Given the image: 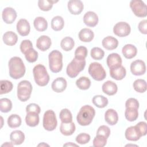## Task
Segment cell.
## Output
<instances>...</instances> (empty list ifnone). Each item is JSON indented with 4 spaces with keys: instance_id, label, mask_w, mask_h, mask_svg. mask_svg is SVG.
I'll use <instances>...</instances> for the list:
<instances>
[{
    "instance_id": "9c48e42d",
    "label": "cell",
    "mask_w": 147,
    "mask_h": 147,
    "mask_svg": "<svg viewBox=\"0 0 147 147\" xmlns=\"http://www.w3.org/2000/svg\"><path fill=\"white\" fill-rule=\"evenodd\" d=\"M130 7L134 14L138 17H145L147 16L146 4L141 0H132L130 2Z\"/></svg>"
},
{
    "instance_id": "ba28073f",
    "label": "cell",
    "mask_w": 147,
    "mask_h": 147,
    "mask_svg": "<svg viewBox=\"0 0 147 147\" xmlns=\"http://www.w3.org/2000/svg\"><path fill=\"white\" fill-rule=\"evenodd\" d=\"M42 125L47 131L54 130L57 125V121L55 113L52 110H47L44 114Z\"/></svg>"
},
{
    "instance_id": "4316f807",
    "label": "cell",
    "mask_w": 147,
    "mask_h": 147,
    "mask_svg": "<svg viewBox=\"0 0 147 147\" xmlns=\"http://www.w3.org/2000/svg\"><path fill=\"white\" fill-rule=\"evenodd\" d=\"M10 139L14 145H21L25 140V134L21 130H14L10 133Z\"/></svg>"
},
{
    "instance_id": "ee69618b",
    "label": "cell",
    "mask_w": 147,
    "mask_h": 147,
    "mask_svg": "<svg viewBox=\"0 0 147 147\" xmlns=\"http://www.w3.org/2000/svg\"><path fill=\"white\" fill-rule=\"evenodd\" d=\"M25 57L26 60L29 63H34L38 59V52L33 49V48L30 49L25 53Z\"/></svg>"
},
{
    "instance_id": "9a60e30c",
    "label": "cell",
    "mask_w": 147,
    "mask_h": 147,
    "mask_svg": "<svg viewBox=\"0 0 147 147\" xmlns=\"http://www.w3.org/2000/svg\"><path fill=\"white\" fill-rule=\"evenodd\" d=\"M98 16L94 11H89L85 13L83 17V22L89 27H94L98 23Z\"/></svg>"
},
{
    "instance_id": "f907efd6",
    "label": "cell",
    "mask_w": 147,
    "mask_h": 147,
    "mask_svg": "<svg viewBox=\"0 0 147 147\" xmlns=\"http://www.w3.org/2000/svg\"><path fill=\"white\" fill-rule=\"evenodd\" d=\"M125 107L126 108H136L138 109L139 108V102L137 99L130 98L127 99L125 103Z\"/></svg>"
},
{
    "instance_id": "60d3db41",
    "label": "cell",
    "mask_w": 147,
    "mask_h": 147,
    "mask_svg": "<svg viewBox=\"0 0 147 147\" xmlns=\"http://www.w3.org/2000/svg\"><path fill=\"white\" fill-rule=\"evenodd\" d=\"M1 92L0 94H5L10 92L13 87V83L7 80H1L0 81Z\"/></svg>"
},
{
    "instance_id": "277c9868",
    "label": "cell",
    "mask_w": 147,
    "mask_h": 147,
    "mask_svg": "<svg viewBox=\"0 0 147 147\" xmlns=\"http://www.w3.org/2000/svg\"><path fill=\"white\" fill-rule=\"evenodd\" d=\"M49 67L53 73L60 72L63 68V55L58 50L51 51L48 55Z\"/></svg>"
},
{
    "instance_id": "6da1fadb",
    "label": "cell",
    "mask_w": 147,
    "mask_h": 147,
    "mask_svg": "<svg viewBox=\"0 0 147 147\" xmlns=\"http://www.w3.org/2000/svg\"><path fill=\"white\" fill-rule=\"evenodd\" d=\"M10 76L14 79L23 77L25 74L26 68L22 60L17 56L11 57L8 63Z\"/></svg>"
},
{
    "instance_id": "b9f144b4",
    "label": "cell",
    "mask_w": 147,
    "mask_h": 147,
    "mask_svg": "<svg viewBox=\"0 0 147 147\" xmlns=\"http://www.w3.org/2000/svg\"><path fill=\"white\" fill-rule=\"evenodd\" d=\"M88 51L86 47L84 46L78 47L75 51V58L78 60H85L87 56Z\"/></svg>"
},
{
    "instance_id": "5bb4252c",
    "label": "cell",
    "mask_w": 147,
    "mask_h": 147,
    "mask_svg": "<svg viewBox=\"0 0 147 147\" xmlns=\"http://www.w3.org/2000/svg\"><path fill=\"white\" fill-rule=\"evenodd\" d=\"M16 28L18 33L21 36H26L30 33V26L26 19H20L17 23Z\"/></svg>"
},
{
    "instance_id": "f1b7e54d",
    "label": "cell",
    "mask_w": 147,
    "mask_h": 147,
    "mask_svg": "<svg viewBox=\"0 0 147 147\" xmlns=\"http://www.w3.org/2000/svg\"><path fill=\"white\" fill-rule=\"evenodd\" d=\"M40 118L38 114L35 112H28L25 117V122L30 127H35L39 123Z\"/></svg>"
},
{
    "instance_id": "1f68e13d",
    "label": "cell",
    "mask_w": 147,
    "mask_h": 147,
    "mask_svg": "<svg viewBox=\"0 0 147 147\" xmlns=\"http://www.w3.org/2000/svg\"><path fill=\"white\" fill-rule=\"evenodd\" d=\"M92 102L93 104L98 108H104L109 103L107 98L101 95L94 96L92 99Z\"/></svg>"
},
{
    "instance_id": "7dc6e473",
    "label": "cell",
    "mask_w": 147,
    "mask_h": 147,
    "mask_svg": "<svg viewBox=\"0 0 147 147\" xmlns=\"http://www.w3.org/2000/svg\"><path fill=\"white\" fill-rule=\"evenodd\" d=\"M110 128L106 125H102L99 126L96 131V135H101L108 138L110 134Z\"/></svg>"
},
{
    "instance_id": "ab89813d",
    "label": "cell",
    "mask_w": 147,
    "mask_h": 147,
    "mask_svg": "<svg viewBox=\"0 0 147 147\" xmlns=\"http://www.w3.org/2000/svg\"><path fill=\"white\" fill-rule=\"evenodd\" d=\"M59 118L61 122L64 123L71 122L72 121V113L68 109H63L60 111Z\"/></svg>"
},
{
    "instance_id": "7402d4cb",
    "label": "cell",
    "mask_w": 147,
    "mask_h": 147,
    "mask_svg": "<svg viewBox=\"0 0 147 147\" xmlns=\"http://www.w3.org/2000/svg\"><path fill=\"white\" fill-rule=\"evenodd\" d=\"M102 89L105 94L111 96L117 93L118 87L116 83H115L114 82L107 80L103 84Z\"/></svg>"
},
{
    "instance_id": "d4e9b609",
    "label": "cell",
    "mask_w": 147,
    "mask_h": 147,
    "mask_svg": "<svg viewBox=\"0 0 147 147\" xmlns=\"http://www.w3.org/2000/svg\"><path fill=\"white\" fill-rule=\"evenodd\" d=\"M78 37L80 41L84 42H89L93 40L94 33L90 29L83 28L79 32Z\"/></svg>"
},
{
    "instance_id": "9f6ffc18",
    "label": "cell",
    "mask_w": 147,
    "mask_h": 147,
    "mask_svg": "<svg viewBox=\"0 0 147 147\" xmlns=\"http://www.w3.org/2000/svg\"><path fill=\"white\" fill-rule=\"evenodd\" d=\"M37 146H49V145L48 144H46V143H45V142H41V143L39 144Z\"/></svg>"
},
{
    "instance_id": "8fae6325",
    "label": "cell",
    "mask_w": 147,
    "mask_h": 147,
    "mask_svg": "<svg viewBox=\"0 0 147 147\" xmlns=\"http://www.w3.org/2000/svg\"><path fill=\"white\" fill-rule=\"evenodd\" d=\"M130 71L133 75L136 76L144 75L146 72L145 62L141 60L133 61L130 64Z\"/></svg>"
},
{
    "instance_id": "816d5d0a",
    "label": "cell",
    "mask_w": 147,
    "mask_h": 147,
    "mask_svg": "<svg viewBox=\"0 0 147 147\" xmlns=\"http://www.w3.org/2000/svg\"><path fill=\"white\" fill-rule=\"evenodd\" d=\"M41 109L40 106L36 103H30L26 107V112H35L37 114H40Z\"/></svg>"
},
{
    "instance_id": "6f0895ef",
    "label": "cell",
    "mask_w": 147,
    "mask_h": 147,
    "mask_svg": "<svg viewBox=\"0 0 147 147\" xmlns=\"http://www.w3.org/2000/svg\"><path fill=\"white\" fill-rule=\"evenodd\" d=\"M1 119H2V125H1V127H2V125H3V122H2V121H3V118H2V117H1Z\"/></svg>"
},
{
    "instance_id": "4dcf8cb0",
    "label": "cell",
    "mask_w": 147,
    "mask_h": 147,
    "mask_svg": "<svg viewBox=\"0 0 147 147\" xmlns=\"http://www.w3.org/2000/svg\"><path fill=\"white\" fill-rule=\"evenodd\" d=\"M64 25V21L62 17L57 16L51 20V28L55 31H60L63 29Z\"/></svg>"
},
{
    "instance_id": "5b68a950",
    "label": "cell",
    "mask_w": 147,
    "mask_h": 147,
    "mask_svg": "<svg viewBox=\"0 0 147 147\" xmlns=\"http://www.w3.org/2000/svg\"><path fill=\"white\" fill-rule=\"evenodd\" d=\"M32 85L28 80H22L17 86V97L21 102H26L31 95L32 92Z\"/></svg>"
},
{
    "instance_id": "ffe728a7",
    "label": "cell",
    "mask_w": 147,
    "mask_h": 147,
    "mask_svg": "<svg viewBox=\"0 0 147 147\" xmlns=\"http://www.w3.org/2000/svg\"><path fill=\"white\" fill-rule=\"evenodd\" d=\"M105 119L109 125L111 126L115 125L118 121L117 112L113 109L107 110L105 114Z\"/></svg>"
},
{
    "instance_id": "d6a6232c",
    "label": "cell",
    "mask_w": 147,
    "mask_h": 147,
    "mask_svg": "<svg viewBox=\"0 0 147 147\" xmlns=\"http://www.w3.org/2000/svg\"><path fill=\"white\" fill-rule=\"evenodd\" d=\"M75 45V41L71 37H65L60 42L61 48L65 51H70Z\"/></svg>"
},
{
    "instance_id": "cb8c5ba5",
    "label": "cell",
    "mask_w": 147,
    "mask_h": 147,
    "mask_svg": "<svg viewBox=\"0 0 147 147\" xmlns=\"http://www.w3.org/2000/svg\"><path fill=\"white\" fill-rule=\"evenodd\" d=\"M122 53L125 58L131 59L136 56L137 53V49L134 45L128 44L123 47L122 49Z\"/></svg>"
},
{
    "instance_id": "11a10c76",
    "label": "cell",
    "mask_w": 147,
    "mask_h": 147,
    "mask_svg": "<svg viewBox=\"0 0 147 147\" xmlns=\"http://www.w3.org/2000/svg\"><path fill=\"white\" fill-rule=\"evenodd\" d=\"M14 145V144L12 142L9 143V142H6L5 143H4L2 145V146H13Z\"/></svg>"
},
{
    "instance_id": "f6af8a7d",
    "label": "cell",
    "mask_w": 147,
    "mask_h": 147,
    "mask_svg": "<svg viewBox=\"0 0 147 147\" xmlns=\"http://www.w3.org/2000/svg\"><path fill=\"white\" fill-rule=\"evenodd\" d=\"M107 139L101 135H96L93 140V146L95 147H103L107 144Z\"/></svg>"
},
{
    "instance_id": "e0dca14e",
    "label": "cell",
    "mask_w": 147,
    "mask_h": 147,
    "mask_svg": "<svg viewBox=\"0 0 147 147\" xmlns=\"http://www.w3.org/2000/svg\"><path fill=\"white\" fill-rule=\"evenodd\" d=\"M122 59L120 55L117 53L110 54L106 59L107 65L109 68H116L122 65Z\"/></svg>"
},
{
    "instance_id": "7c38bea8",
    "label": "cell",
    "mask_w": 147,
    "mask_h": 147,
    "mask_svg": "<svg viewBox=\"0 0 147 147\" xmlns=\"http://www.w3.org/2000/svg\"><path fill=\"white\" fill-rule=\"evenodd\" d=\"M17 12L12 7H5L2 13L3 21L7 24H11L14 22L17 18Z\"/></svg>"
},
{
    "instance_id": "d6986e66",
    "label": "cell",
    "mask_w": 147,
    "mask_h": 147,
    "mask_svg": "<svg viewBox=\"0 0 147 147\" xmlns=\"http://www.w3.org/2000/svg\"><path fill=\"white\" fill-rule=\"evenodd\" d=\"M126 75V71L125 68L121 65L118 67L110 68V76L117 80H122Z\"/></svg>"
},
{
    "instance_id": "603a6c76",
    "label": "cell",
    "mask_w": 147,
    "mask_h": 147,
    "mask_svg": "<svg viewBox=\"0 0 147 147\" xmlns=\"http://www.w3.org/2000/svg\"><path fill=\"white\" fill-rule=\"evenodd\" d=\"M125 138L127 140L131 141H138L141 137V136L135 126H132L127 127L125 131Z\"/></svg>"
},
{
    "instance_id": "f35d334b",
    "label": "cell",
    "mask_w": 147,
    "mask_h": 147,
    "mask_svg": "<svg viewBox=\"0 0 147 147\" xmlns=\"http://www.w3.org/2000/svg\"><path fill=\"white\" fill-rule=\"evenodd\" d=\"M12 109L11 101L6 98H1L0 99V109L2 113H8Z\"/></svg>"
},
{
    "instance_id": "30bf717a",
    "label": "cell",
    "mask_w": 147,
    "mask_h": 147,
    "mask_svg": "<svg viewBox=\"0 0 147 147\" xmlns=\"http://www.w3.org/2000/svg\"><path fill=\"white\" fill-rule=\"evenodd\" d=\"M131 32L130 25L126 22H119L117 23L113 28L114 33L121 37H123L128 36Z\"/></svg>"
},
{
    "instance_id": "44dd1931",
    "label": "cell",
    "mask_w": 147,
    "mask_h": 147,
    "mask_svg": "<svg viewBox=\"0 0 147 147\" xmlns=\"http://www.w3.org/2000/svg\"><path fill=\"white\" fill-rule=\"evenodd\" d=\"M102 46L107 50H113L117 48L118 45V40L113 36H107L102 41Z\"/></svg>"
},
{
    "instance_id": "c3c4849f",
    "label": "cell",
    "mask_w": 147,
    "mask_h": 147,
    "mask_svg": "<svg viewBox=\"0 0 147 147\" xmlns=\"http://www.w3.org/2000/svg\"><path fill=\"white\" fill-rule=\"evenodd\" d=\"M20 51L23 53L25 54V53L29 50L30 49L33 48V44L32 42L29 40H24L22 41L21 44H20Z\"/></svg>"
},
{
    "instance_id": "d590c367",
    "label": "cell",
    "mask_w": 147,
    "mask_h": 147,
    "mask_svg": "<svg viewBox=\"0 0 147 147\" xmlns=\"http://www.w3.org/2000/svg\"><path fill=\"white\" fill-rule=\"evenodd\" d=\"M138 109L136 108H126L125 111L126 119L130 122L136 121L138 117Z\"/></svg>"
},
{
    "instance_id": "3957f363",
    "label": "cell",
    "mask_w": 147,
    "mask_h": 147,
    "mask_svg": "<svg viewBox=\"0 0 147 147\" xmlns=\"http://www.w3.org/2000/svg\"><path fill=\"white\" fill-rule=\"evenodd\" d=\"M33 74L34 81L39 86H45L49 83V75L44 65L38 64L34 66L33 69Z\"/></svg>"
},
{
    "instance_id": "52a82bcc",
    "label": "cell",
    "mask_w": 147,
    "mask_h": 147,
    "mask_svg": "<svg viewBox=\"0 0 147 147\" xmlns=\"http://www.w3.org/2000/svg\"><path fill=\"white\" fill-rule=\"evenodd\" d=\"M88 74L94 80L102 81L106 78V72L103 66L98 62L91 63L88 67Z\"/></svg>"
},
{
    "instance_id": "74e56055",
    "label": "cell",
    "mask_w": 147,
    "mask_h": 147,
    "mask_svg": "<svg viewBox=\"0 0 147 147\" xmlns=\"http://www.w3.org/2000/svg\"><path fill=\"white\" fill-rule=\"evenodd\" d=\"M57 2L58 1H55L52 0H39L38 1V6L40 10L44 11H47L52 8L53 3Z\"/></svg>"
},
{
    "instance_id": "7a4b0ae2",
    "label": "cell",
    "mask_w": 147,
    "mask_h": 147,
    "mask_svg": "<svg viewBox=\"0 0 147 147\" xmlns=\"http://www.w3.org/2000/svg\"><path fill=\"white\" fill-rule=\"evenodd\" d=\"M95 115V109L90 105L82 106L76 117V120L81 126L89 125L92 121Z\"/></svg>"
},
{
    "instance_id": "7bdbcfd3",
    "label": "cell",
    "mask_w": 147,
    "mask_h": 147,
    "mask_svg": "<svg viewBox=\"0 0 147 147\" xmlns=\"http://www.w3.org/2000/svg\"><path fill=\"white\" fill-rule=\"evenodd\" d=\"M90 55L93 59L99 60L103 58L105 56V52L99 47H94L91 50Z\"/></svg>"
},
{
    "instance_id": "f546056e",
    "label": "cell",
    "mask_w": 147,
    "mask_h": 147,
    "mask_svg": "<svg viewBox=\"0 0 147 147\" xmlns=\"http://www.w3.org/2000/svg\"><path fill=\"white\" fill-rule=\"evenodd\" d=\"M33 25L35 29L38 32H44L48 28V22L42 17H36L33 21Z\"/></svg>"
},
{
    "instance_id": "4fadbf2b",
    "label": "cell",
    "mask_w": 147,
    "mask_h": 147,
    "mask_svg": "<svg viewBox=\"0 0 147 147\" xmlns=\"http://www.w3.org/2000/svg\"><path fill=\"white\" fill-rule=\"evenodd\" d=\"M83 8V3L80 0H70L68 2V9L72 14H80Z\"/></svg>"
},
{
    "instance_id": "e575fe53",
    "label": "cell",
    "mask_w": 147,
    "mask_h": 147,
    "mask_svg": "<svg viewBox=\"0 0 147 147\" xmlns=\"http://www.w3.org/2000/svg\"><path fill=\"white\" fill-rule=\"evenodd\" d=\"M76 85L79 89L86 90H88L91 86V80L87 77L82 76L76 80Z\"/></svg>"
},
{
    "instance_id": "836d02e7",
    "label": "cell",
    "mask_w": 147,
    "mask_h": 147,
    "mask_svg": "<svg viewBox=\"0 0 147 147\" xmlns=\"http://www.w3.org/2000/svg\"><path fill=\"white\" fill-rule=\"evenodd\" d=\"M7 125L10 128H16L19 127L21 125V117L16 114L10 115L7 118Z\"/></svg>"
},
{
    "instance_id": "ac0fdd59",
    "label": "cell",
    "mask_w": 147,
    "mask_h": 147,
    "mask_svg": "<svg viewBox=\"0 0 147 147\" xmlns=\"http://www.w3.org/2000/svg\"><path fill=\"white\" fill-rule=\"evenodd\" d=\"M67 86V83L63 77H59L55 79L51 84V87L53 91L59 93L64 91Z\"/></svg>"
},
{
    "instance_id": "8d00e7d4",
    "label": "cell",
    "mask_w": 147,
    "mask_h": 147,
    "mask_svg": "<svg viewBox=\"0 0 147 147\" xmlns=\"http://www.w3.org/2000/svg\"><path fill=\"white\" fill-rule=\"evenodd\" d=\"M133 86L134 90L139 93L145 92L147 88L146 81L141 79L136 80L133 84Z\"/></svg>"
},
{
    "instance_id": "680465c9",
    "label": "cell",
    "mask_w": 147,
    "mask_h": 147,
    "mask_svg": "<svg viewBox=\"0 0 147 147\" xmlns=\"http://www.w3.org/2000/svg\"><path fill=\"white\" fill-rule=\"evenodd\" d=\"M126 146H137V145H130V144H128V145H126Z\"/></svg>"
},
{
    "instance_id": "bcb514c9",
    "label": "cell",
    "mask_w": 147,
    "mask_h": 147,
    "mask_svg": "<svg viewBox=\"0 0 147 147\" xmlns=\"http://www.w3.org/2000/svg\"><path fill=\"white\" fill-rule=\"evenodd\" d=\"M90 136L88 134L83 133L78 134L76 137L75 140L78 144L83 145L88 143L90 140Z\"/></svg>"
},
{
    "instance_id": "f5cc1de1",
    "label": "cell",
    "mask_w": 147,
    "mask_h": 147,
    "mask_svg": "<svg viewBox=\"0 0 147 147\" xmlns=\"http://www.w3.org/2000/svg\"><path fill=\"white\" fill-rule=\"evenodd\" d=\"M138 28L139 31L144 34H147V21L146 20H143L140 22L138 25Z\"/></svg>"
},
{
    "instance_id": "83f0119b",
    "label": "cell",
    "mask_w": 147,
    "mask_h": 147,
    "mask_svg": "<svg viewBox=\"0 0 147 147\" xmlns=\"http://www.w3.org/2000/svg\"><path fill=\"white\" fill-rule=\"evenodd\" d=\"M76 126L74 122L64 123L61 122L60 126V131L61 133L65 136H71L75 131Z\"/></svg>"
},
{
    "instance_id": "681fc988",
    "label": "cell",
    "mask_w": 147,
    "mask_h": 147,
    "mask_svg": "<svg viewBox=\"0 0 147 147\" xmlns=\"http://www.w3.org/2000/svg\"><path fill=\"white\" fill-rule=\"evenodd\" d=\"M136 129H137L138 131L140 134V135L142 136H144L147 133V124L145 122L141 121L138 122L136 125L135 126Z\"/></svg>"
},
{
    "instance_id": "8992f818",
    "label": "cell",
    "mask_w": 147,
    "mask_h": 147,
    "mask_svg": "<svg viewBox=\"0 0 147 147\" xmlns=\"http://www.w3.org/2000/svg\"><path fill=\"white\" fill-rule=\"evenodd\" d=\"M86 66L85 60H78L75 57L68 64L66 69L67 75L71 78L76 77L82 71Z\"/></svg>"
},
{
    "instance_id": "484cf974",
    "label": "cell",
    "mask_w": 147,
    "mask_h": 147,
    "mask_svg": "<svg viewBox=\"0 0 147 147\" xmlns=\"http://www.w3.org/2000/svg\"><path fill=\"white\" fill-rule=\"evenodd\" d=\"M3 42L9 46L14 45L18 41V36L16 33L13 31H7L5 32L2 37Z\"/></svg>"
},
{
    "instance_id": "db71d44e",
    "label": "cell",
    "mask_w": 147,
    "mask_h": 147,
    "mask_svg": "<svg viewBox=\"0 0 147 147\" xmlns=\"http://www.w3.org/2000/svg\"><path fill=\"white\" fill-rule=\"evenodd\" d=\"M63 146H69H69H79L75 144L69 142H67V143L64 144Z\"/></svg>"
},
{
    "instance_id": "2e32d148",
    "label": "cell",
    "mask_w": 147,
    "mask_h": 147,
    "mask_svg": "<svg viewBox=\"0 0 147 147\" xmlns=\"http://www.w3.org/2000/svg\"><path fill=\"white\" fill-rule=\"evenodd\" d=\"M52 41L49 37L42 35L39 37L36 41V47L41 51L48 50L51 46Z\"/></svg>"
}]
</instances>
